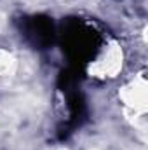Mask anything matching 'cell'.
<instances>
[{"instance_id":"6da1fadb","label":"cell","mask_w":148,"mask_h":150,"mask_svg":"<svg viewBox=\"0 0 148 150\" xmlns=\"http://www.w3.org/2000/svg\"><path fill=\"white\" fill-rule=\"evenodd\" d=\"M122 63H124L122 47L117 42H106L96 51L94 58L89 61V74L91 77H99V79L115 77L122 70Z\"/></svg>"},{"instance_id":"7a4b0ae2","label":"cell","mask_w":148,"mask_h":150,"mask_svg":"<svg viewBox=\"0 0 148 150\" xmlns=\"http://www.w3.org/2000/svg\"><path fill=\"white\" fill-rule=\"evenodd\" d=\"M122 101L124 105L138 115H143L147 110V82L145 77H136L132 82H129L122 91Z\"/></svg>"}]
</instances>
